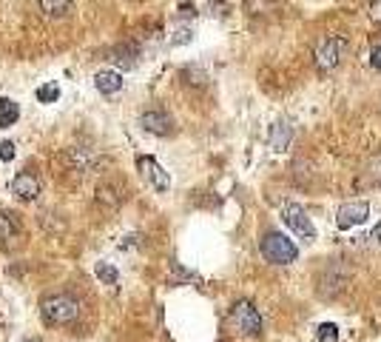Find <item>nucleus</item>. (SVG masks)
<instances>
[{"instance_id": "f257e3e1", "label": "nucleus", "mask_w": 381, "mask_h": 342, "mask_svg": "<svg viewBox=\"0 0 381 342\" xmlns=\"http://www.w3.org/2000/svg\"><path fill=\"white\" fill-rule=\"evenodd\" d=\"M40 317L46 326H71L80 317V302L71 294H54L40 302Z\"/></svg>"}, {"instance_id": "f03ea898", "label": "nucleus", "mask_w": 381, "mask_h": 342, "mask_svg": "<svg viewBox=\"0 0 381 342\" xmlns=\"http://www.w3.org/2000/svg\"><path fill=\"white\" fill-rule=\"evenodd\" d=\"M259 249H262V257L268 260V262H273V265H291L299 257V249L284 234H279V231L265 234L262 242H259Z\"/></svg>"}, {"instance_id": "7ed1b4c3", "label": "nucleus", "mask_w": 381, "mask_h": 342, "mask_svg": "<svg viewBox=\"0 0 381 342\" xmlns=\"http://www.w3.org/2000/svg\"><path fill=\"white\" fill-rule=\"evenodd\" d=\"M282 220H284V225H288L299 240H304V242H316V228H313L308 212H304V208H302L299 203H288V205H284V208H282Z\"/></svg>"}, {"instance_id": "20e7f679", "label": "nucleus", "mask_w": 381, "mask_h": 342, "mask_svg": "<svg viewBox=\"0 0 381 342\" xmlns=\"http://www.w3.org/2000/svg\"><path fill=\"white\" fill-rule=\"evenodd\" d=\"M341 54H345V37H325L319 46H316V57H313V63L321 74H330L339 60H341Z\"/></svg>"}, {"instance_id": "39448f33", "label": "nucleus", "mask_w": 381, "mask_h": 342, "mask_svg": "<svg viewBox=\"0 0 381 342\" xmlns=\"http://www.w3.org/2000/svg\"><path fill=\"white\" fill-rule=\"evenodd\" d=\"M231 319H234L236 331H242L245 337H259L262 334V317L247 299H239L231 308Z\"/></svg>"}, {"instance_id": "423d86ee", "label": "nucleus", "mask_w": 381, "mask_h": 342, "mask_svg": "<svg viewBox=\"0 0 381 342\" xmlns=\"http://www.w3.org/2000/svg\"><path fill=\"white\" fill-rule=\"evenodd\" d=\"M367 217H370V205L365 200H353V203H345L336 212V225L341 231H350V228L367 223Z\"/></svg>"}, {"instance_id": "0eeeda50", "label": "nucleus", "mask_w": 381, "mask_h": 342, "mask_svg": "<svg viewBox=\"0 0 381 342\" xmlns=\"http://www.w3.org/2000/svg\"><path fill=\"white\" fill-rule=\"evenodd\" d=\"M137 166H140V174L157 188V192H168L171 188V177H168V171L154 160V157H140L137 160Z\"/></svg>"}, {"instance_id": "6e6552de", "label": "nucleus", "mask_w": 381, "mask_h": 342, "mask_svg": "<svg viewBox=\"0 0 381 342\" xmlns=\"http://www.w3.org/2000/svg\"><path fill=\"white\" fill-rule=\"evenodd\" d=\"M140 123H143L145 131H151V135H160V137H165V135H171V131H174V123H171V117H168L165 111H160V109L145 111L143 117H140Z\"/></svg>"}, {"instance_id": "1a4fd4ad", "label": "nucleus", "mask_w": 381, "mask_h": 342, "mask_svg": "<svg viewBox=\"0 0 381 342\" xmlns=\"http://www.w3.org/2000/svg\"><path fill=\"white\" fill-rule=\"evenodd\" d=\"M12 194L21 197V200H37V194H40V183H37V177H32L29 171H23V174H17L12 180Z\"/></svg>"}, {"instance_id": "9d476101", "label": "nucleus", "mask_w": 381, "mask_h": 342, "mask_svg": "<svg viewBox=\"0 0 381 342\" xmlns=\"http://www.w3.org/2000/svg\"><path fill=\"white\" fill-rule=\"evenodd\" d=\"M291 140H293V128L288 126V123H273L271 126V135H268V143H271V148L273 151H284L291 146Z\"/></svg>"}, {"instance_id": "9b49d317", "label": "nucleus", "mask_w": 381, "mask_h": 342, "mask_svg": "<svg viewBox=\"0 0 381 342\" xmlns=\"http://www.w3.org/2000/svg\"><path fill=\"white\" fill-rule=\"evenodd\" d=\"M94 86H97L103 94H117L123 89V78L117 71H97L94 74Z\"/></svg>"}, {"instance_id": "f8f14e48", "label": "nucleus", "mask_w": 381, "mask_h": 342, "mask_svg": "<svg viewBox=\"0 0 381 342\" xmlns=\"http://www.w3.org/2000/svg\"><path fill=\"white\" fill-rule=\"evenodd\" d=\"M17 117H21V109H17V103L9 100V98H0V128L14 126Z\"/></svg>"}, {"instance_id": "ddd939ff", "label": "nucleus", "mask_w": 381, "mask_h": 342, "mask_svg": "<svg viewBox=\"0 0 381 342\" xmlns=\"http://www.w3.org/2000/svg\"><path fill=\"white\" fill-rule=\"evenodd\" d=\"M46 17H66L71 12V0H37Z\"/></svg>"}, {"instance_id": "4468645a", "label": "nucleus", "mask_w": 381, "mask_h": 342, "mask_svg": "<svg viewBox=\"0 0 381 342\" xmlns=\"http://www.w3.org/2000/svg\"><path fill=\"white\" fill-rule=\"evenodd\" d=\"M282 0H245V9L251 14H265V12H273Z\"/></svg>"}, {"instance_id": "2eb2a0df", "label": "nucleus", "mask_w": 381, "mask_h": 342, "mask_svg": "<svg viewBox=\"0 0 381 342\" xmlns=\"http://www.w3.org/2000/svg\"><path fill=\"white\" fill-rule=\"evenodd\" d=\"M94 274H97V277H100V282H106V285H117V280H120L117 269H114V265H108V262H97V269H94Z\"/></svg>"}, {"instance_id": "dca6fc26", "label": "nucleus", "mask_w": 381, "mask_h": 342, "mask_svg": "<svg viewBox=\"0 0 381 342\" xmlns=\"http://www.w3.org/2000/svg\"><path fill=\"white\" fill-rule=\"evenodd\" d=\"M316 339L319 342H336L339 339V328L333 326V322H321L319 331H316Z\"/></svg>"}, {"instance_id": "f3484780", "label": "nucleus", "mask_w": 381, "mask_h": 342, "mask_svg": "<svg viewBox=\"0 0 381 342\" xmlns=\"http://www.w3.org/2000/svg\"><path fill=\"white\" fill-rule=\"evenodd\" d=\"M57 98H60V89H57L54 83H46V86L37 89V100L40 103H54Z\"/></svg>"}, {"instance_id": "a211bd4d", "label": "nucleus", "mask_w": 381, "mask_h": 342, "mask_svg": "<svg viewBox=\"0 0 381 342\" xmlns=\"http://www.w3.org/2000/svg\"><path fill=\"white\" fill-rule=\"evenodd\" d=\"M14 237V220L9 214H0V242Z\"/></svg>"}, {"instance_id": "6ab92c4d", "label": "nucleus", "mask_w": 381, "mask_h": 342, "mask_svg": "<svg viewBox=\"0 0 381 342\" xmlns=\"http://www.w3.org/2000/svg\"><path fill=\"white\" fill-rule=\"evenodd\" d=\"M14 157V143H0V160H12Z\"/></svg>"}, {"instance_id": "aec40b11", "label": "nucleus", "mask_w": 381, "mask_h": 342, "mask_svg": "<svg viewBox=\"0 0 381 342\" xmlns=\"http://www.w3.org/2000/svg\"><path fill=\"white\" fill-rule=\"evenodd\" d=\"M370 17H373V23L381 26V0H373L370 3Z\"/></svg>"}, {"instance_id": "412c9836", "label": "nucleus", "mask_w": 381, "mask_h": 342, "mask_svg": "<svg viewBox=\"0 0 381 342\" xmlns=\"http://www.w3.org/2000/svg\"><path fill=\"white\" fill-rule=\"evenodd\" d=\"M370 63H373V69H381V43L373 49V54H370Z\"/></svg>"}, {"instance_id": "4be33fe9", "label": "nucleus", "mask_w": 381, "mask_h": 342, "mask_svg": "<svg viewBox=\"0 0 381 342\" xmlns=\"http://www.w3.org/2000/svg\"><path fill=\"white\" fill-rule=\"evenodd\" d=\"M188 41H190V32H188V29H180L177 37H174V43L180 46V43H188Z\"/></svg>"}, {"instance_id": "5701e85b", "label": "nucleus", "mask_w": 381, "mask_h": 342, "mask_svg": "<svg viewBox=\"0 0 381 342\" xmlns=\"http://www.w3.org/2000/svg\"><path fill=\"white\" fill-rule=\"evenodd\" d=\"M370 240H373V242H381V225H378V228H373V234H370Z\"/></svg>"}, {"instance_id": "b1692460", "label": "nucleus", "mask_w": 381, "mask_h": 342, "mask_svg": "<svg viewBox=\"0 0 381 342\" xmlns=\"http://www.w3.org/2000/svg\"><path fill=\"white\" fill-rule=\"evenodd\" d=\"M23 342H34V339H23Z\"/></svg>"}]
</instances>
